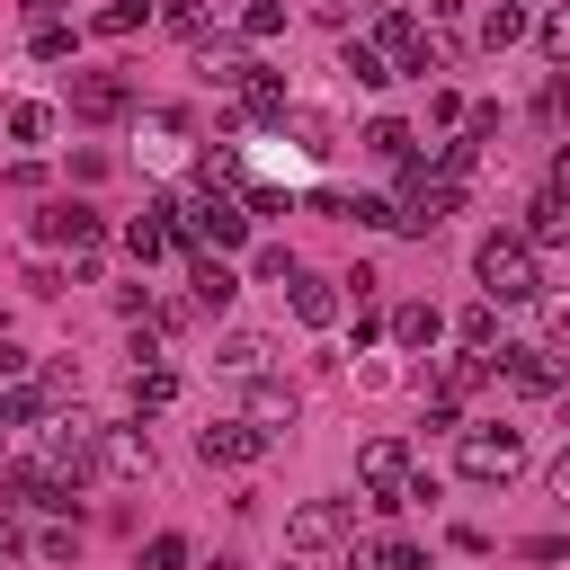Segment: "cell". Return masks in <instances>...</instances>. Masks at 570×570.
<instances>
[{
    "label": "cell",
    "mask_w": 570,
    "mask_h": 570,
    "mask_svg": "<svg viewBox=\"0 0 570 570\" xmlns=\"http://www.w3.org/2000/svg\"><path fill=\"white\" fill-rule=\"evenodd\" d=\"M472 276H481V303H534L543 294V267H534V240L525 232H481Z\"/></svg>",
    "instance_id": "6da1fadb"
},
{
    "label": "cell",
    "mask_w": 570,
    "mask_h": 570,
    "mask_svg": "<svg viewBox=\"0 0 570 570\" xmlns=\"http://www.w3.org/2000/svg\"><path fill=\"white\" fill-rule=\"evenodd\" d=\"M160 214L178 223V240H187V249H214V258L249 240V214H240L232 196H214V187H196V196H160Z\"/></svg>",
    "instance_id": "7a4b0ae2"
},
{
    "label": "cell",
    "mask_w": 570,
    "mask_h": 570,
    "mask_svg": "<svg viewBox=\"0 0 570 570\" xmlns=\"http://www.w3.org/2000/svg\"><path fill=\"white\" fill-rule=\"evenodd\" d=\"M454 463H463V481H481V490H508V481L525 472V428H508V419H481V428H463V436H454Z\"/></svg>",
    "instance_id": "3957f363"
},
{
    "label": "cell",
    "mask_w": 570,
    "mask_h": 570,
    "mask_svg": "<svg viewBox=\"0 0 570 570\" xmlns=\"http://www.w3.org/2000/svg\"><path fill=\"white\" fill-rule=\"evenodd\" d=\"M454 205H463V187H454L445 169H428V160H401V205H392V232L428 240V232H436Z\"/></svg>",
    "instance_id": "277c9868"
},
{
    "label": "cell",
    "mask_w": 570,
    "mask_h": 570,
    "mask_svg": "<svg viewBox=\"0 0 570 570\" xmlns=\"http://www.w3.org/2000/svg\"><path fill=\"white\" fill-rule=\"evenodd\" d=\"M36 240H53V249H71V276L89 285V276H98V240H107V223H98L89 205H71V196H53V205L36 214Z\"/></svg>",
    "instance_id": "5b68a950"
},
{
    "label": "cell",
    "mask_w": 570,
    "mask_h": 570,
    "mask_svg": "<svg viewBox=\"0 0 570 570\" xmlns=\"http://www.w3.org/2000/svg\"><path fill=\"white\" fill-rule=\"evenodd\" d=\"M45 472L53 481H89L98 472V419L89 410H53L45 419Z\"/></svg>",
    "instance_id": "8992f818"
},
{
    "label": "cell",
    "mask_w": 570,
    "mask_h": 570,
    "mask_svg": "<svg viewBox=\"0 0 570 570\" xmlns=\"http://www.w3.org/2000/svg\"><path fill=\"white\" fill-rule=\"evenodd\" d=\"M356 481H365V499H374V508H401V499H410V481H419V463H410V445H401V436H374V445L356 454Z\"/></svg>",
    "instance_id": "52a82bcc"
},
{
    "label": "cell",
    "mask_w": 570,
    "mask_h": 570,
    "mask_svg": "<svg viewBox=\"0 0 570 570\" xmlns=\"http://www.w3.org/2000/svg\"><path fill=\"white\" fill-rule=\"evenodd\" d=\"M374 45H383L392 71H436V62H445V45H428V27H419L410 9H383V18H374Z\"/></svg>",
    "instance_id": "ba28073f"
},
{
    "label": "cell",
    "mask_w": 570,
    "mask_h": 570,
    "mask_svg": "<svg viewBox=\"0 0 570 570\" xmlns=\"http://www.w3.org/2000/svg\"><path fill=\"white\" fill-rule=\"evenodd\" d=\"M285 543H294L303 561L338 552V543H347V499H303V508L285 517Z\"/></svg>",
    "instance_id": "9c48e42d"
},
{
    "label": "cell",
    "mask_w": 570,
    "mask_h": 570,
    "mask_svg": "<svg viewBox=\"0 0 570 570\" xmlns=\"http://www.w3.org/2000/svg\"><path fill=\"white\" fill-rule=\"evenodd\" d=\"M196 454L223 463V472H249V463L267 454V436H258L249 419H205V428H196Z\"/></svg>",
    "instance_id": "30bf717a"
},
{
    "label": "cell",
    "mask_w": 570,
    "mask_h": 570,
    "mask_svg": "<svg viewBox=\"0 0 570 570\" xmlns=\"http://www.w3.org/2000/svg\"><path fill=\"white\" fill-rule=\"evenodd\" d=\"M98 472H116V481H151L160 454H151V436H142L134 419H116V428H98Z\"/></svg>",
    "instance_id": "8fae6325"
},
{
    "label": "cell",
    "mask_w": 570,
    "mask_h": 570,
    "mask_svg": "<svg viewBox=\"0 0 570 570\" xmlns=\"http://www.w3.org/2000/svg\"><path fill=\"white\" fill-rule=\"evenodd\" d=\"M71 116H80V125H116V116H134L125 71H80V80H71Z\"/></svg>",
    "instance_id": "7c38bea8"
},
{
    "label": "cell",
    "mask_w": 570,
    "mask_h": 570,
    "mask_svg": "<svg viewBox=\"0 0 570 570\" xmlns=\"http://www.w3.org/2000/svg\"><path fill=\"white\" fill-rule=\"evenodd\" d=\"M499 374H508V392H525V401H543V392H561V383H570L552 347H499Z\"/></svg>",
    "instance_id": "4fadbf2b"
},
{
    "label": "cell",
    "mask_w": 570,
    "mask_h": 570,
    "mask_svg": "<svg viewBox=\"0 0 570 570\" xmlns=\"http://www.w3.org/2000/svg\"><path fill=\"white\" fill-rule=\"evenodd\" d=\"M240 419H249L258 436H285V428L303 419V392H294V383H276V374H258V383H249V401H240Z\"/></svg>",
    "instance_id": "5bb4252c"
},
{
    "label": "cell",
    "mask_w": 570,
    "mask_h": 570,
    "mask_svg": "<svg viewBox=\"0 0 570 570\" xmlns=\"http://www.w3.org/2000/svg\"><path fill=\"white\" fill-rule=\"evenodd\" d=\"M232 294H240V267L214 258V249H196V267H187V303H196V312H232Z\"/></svg>",
    "instance_id": "9a60e30c"
},
{
    "label": "cell",
    "mask_w": 570,
    "mask_h": 570,
    "mask_svg": "<svg viewBox=\"0 0 570 570\" xmlns=\"http://www.w3.org/2000/svg\"><path fill=\"white\" fill-rule=\"evenodd\" d=\"M196 62H205V80H214V89H240V80L258 71V62H249V45H240V36H214V27L196 36Z\"/></svg>",
    "instance_id": "2e32d148"
},
{
    "label": "cell",
    "mask_w": 570,
    "mask_h": 570,
    "mask_svg": "<svg viewBox=\"0 0 570 570\" xmlns=\"http://www.w3.org/2000/svg\"><path fill=\"white\" fill-rule=\"evenodd\" d=\"M169 249H187V240H178V223H169L160 205L125 223V258H134V267H151V258H169Z\"/></svg>",
    "instance_id": "e0dca14e"
},
{
    "label": "cell",
    "mask_w": 570,
    "mask_h": 570,
    "mask_svg": "<svg viewBox=\"0 0 570 570\" xmlns=\"http://www.w3.org/2000/svg\"><path fill=\"white\" fill-rule=\"evenodd\" d=\"M285 303H294V321H303V330H330V321H338V285H330V276H294V285H285Z\"/></svg>",
    "instance_id": "ac0fdd59"
},
{
    "label": "cell",
    "mask_w": 570,
    "mask_h": 570,
    "mask_svg": "<svg viewBox=\"0 0 570 570\" xmlns=\"http://www.w3.org/2000/svg\"><path fill=\"white\" fill-rule=\"evenodd\" d=\"M490 374H499V356H472V347H463V356H445V365H436V401H472Z\"/></svg>",
    "instance_id": "d6986e66"
},
{
    "label": "cell",
    "mask_w": 570,
    "mask_h": 570,
    "mask_svg": "<svg viewBox=\"0 0 570 570\" xmlns=\"http://www.w3.org/2000/svg\"><path fill=\"white\" fill-rule=\"evenodd\" d=\"M383 330H392V347H436V338H445V312H436V303H401Z\"/></svg>",
    "instance_id": "ffe728a7"
},
{
    "label": "cell",
    "mask_w": 570,
    "mask_h": 570,
    "mask_svg": "<svg viewBox=\"0 0 570 570\" xmlns=\"http://www.w3.org/2000/svg\"><path fill=\"white\" fill-rule=\"evenodd\" d=\"M338 71H347L356 89H383V80H392V62H383L374 36H347V45H338Z\"/></svg>",
    "instance_id": "44dd1931"
},
{
    "label": "cell",
    "mask_w": 570,
    "mask_h": 570,
    "mask_svg": "<svg viewBox=\"0 0 570 570\" xmlns=\"http://www.w3.org/2000/svg\"><path fill=\"white\" fill-rule=\"evenodd\" d=\"M525 240H534V249H543V240H570V196H561V187H543V196L525 205Z\"/></svg>",
    "instance_id": "7402d4cb"
},
{
    "label": "cell",
    "mask_w": 570,
    "mask_h": 570,
    "mask_svg": "<svg viewBox=\"0 0 570 570\" xmlns=\"http://www.w3.org/2000/svg\"><path fill=\"white\" fill-rule=\"evenodd\" d=\"M214 365H223V374H249V383H258V374H267V338H258V330H232V338L214 347Z\"/></svg>",
    "instance_id": "603a6c76"
},
{
    "label": "cell",
    "mask_w": 570,
    "mask_h": 570,
    "mask_svg": "<svg viewBox=\"0 0 570 570\" xmlns=\"http://www.w3.org/2000/svg\"><path fill=\"white\" fill-rule=\"evenodd\" d=\"M125 392H134V410L151 419V410H169V401H178V374H169V365H134V374H125Z\"/></svg>",
    "instance_id": "cb8c5ba5"
},
{
    "label": "cell",
    "mask_w": 570,
    "mask_h": 570,
    "mask_svg": "<svg viewBox=\"0 0 570 570\" xmlns=\"http://www.w3.org/2000/svg\"><path fill=\"white\" fill-rule=\"evenodd\" d=\"M517 36H525V0H490V9H481V45H490V53H508Z\"/></svg>",
    "instance_id": "d4e9b609"
},
{
    "label": "cell",
    "mask_w": 570,
    "mask_h": 570,
    "mask_svg": "<svg viewBox=\"0 0 570 570\" xmlns=\"http://www.w3.org/2000/svg\"><path fill=\"white\" fill-rule=\"evenodd\" d=\"M0 125H9V142H45V134H53V107H45V98H9Z\"/></svg>",
    "instance_id": "484cf974"
},
{
    "label": "cell",
    "mask_w": 570,
    "mask_h": 570,
    "mask_svg": "<svg viewBox=\"0 0 570 570\" xmlns=\"http://www.w3.org/2000/svg\"><path fill=\"white\" fill-rule=\"evenodd\" d=\"M365 151H374V160H392V169H401V160H419V151H410V125H401V116H374V125H365Z\"/></svg>",
    "instance_id": "4316f807"
},
{
    "label": "cell",
    "mask_w": 570,
    "mask_h": 570,
    "mask_svg": "<svg viewBox=\"0 0 570 570\" xmlns=\"http://www.w3.org/2000/svg\"><path fill=\"white\" fill-rule=\"evenodd\" d=\"M285 125H294V134H303V151H312V160H330V151H338V125H330V116H321V107H294V116H285Z\"/></svg>",
    "instance_id": "83f0119b"
},
{
    "label": "cell",
    "mask_w": 570,
    "mask_h": 570,
    "mask_svg": "<svg viewBox=\"0 0 570 570\" xmlns=\"http://www.w3.org/2000/svg\"><path fill=\"white\" fill-rule=\"evenodd\" d=\"M454 330H463V347H472V356H490V347H499V303H472Z\"/></svg>",
    "instance_id": "f1b7e54d"
},
{
    "label": "cell",
    "mask_w": 570,
    "mask_h": 570,
    "mask_svg": "<svg viewBox=\"0 0 570 570\" xmlns=\"http://www.w3.org/2000/svg\"><path fill=\"white\" fill-rule=\"evenodd\" d=\"M267 36H285V0H249L240 9V45H267Z\"/></svg>",
    "instance_id": "f546056e"
},
{
    "label": "cell",
    "mask_w": 570,
    "mask_h": 570,
    "mask_svg": "<svg viewBox=\"0 0 570 570\" xmlns=\"http://www.w3.org/2000/svg\"><path fill=\"white\" fill-rule=\"evenodd\" d=\"M142 18H160V0H107L98 9V36H134Z\"/></svg>",
    "instance_id": "4dcf8cb0"
},
{
    "label": "cell",
    "mask_w": 570,
    "mask_h": 570,
    "mask_svg": "<svg viewBox=\"0 0 570 570\" xmlns=\"http://www.w3.org/2000/svg\"><path fill=\"white\" fill-rule=\"evenodd\" d=\"M71 45H80V36H71V27H62V18H45V27H36V36H27V53H36V62H62V53H71Z\"/></svg>",
    "instance_id": "1f68e13d"
},
{
    "label": "cell",
    "mask_w": 570,
    "mask_h": 570,
    "mask_svg": "<svg viewBox=\"0 0 570 570\" xmlns=\"http://www.w3.org/2000/svg\"><path fill=\"white\" fill-rule=\"evenodd\" d=\"M160 27L196 45V36H205V0H160Z\"/></svg>",
    "instance_id": "d6a6232c"
},
{
    "label": "cell",
    "mask_w": 570,
    "mask_h": 570,
    "mask_svg": "<svg viewBox=\"0 0 570 570\" xmlns=\"http://www.w3.org/2000/svg\"><path fill=\"white\" fill-rule=\"evenodd\" d=\"M534 45H543L552 62H570V9H543V18H534Z\"/></svg>",
    "instance_id": "836d02e7"
},
{
    "label": "cell",
    "mask_w": 570,
    "mask_h": 570,
    "mask_svg": "<svg viewBox=\"0 0 570 570\" xmlns=\"http://www.w3.org/2000/svg\"><path fill=\"white\" fill-rule=\"evenodd\" d=\"M196 178H205V187H240V151H214V142H205V160H196Z\"/></svg>",
    "instance_id": "e575fe53"
},
{
    "label": "cell",
    "mask_w": 570,
    "mask_h": 570,
    "mask_svg": "<svg viewBox=\"0 0 570 570\" xmlns=\"http://www.w3.org/2000/svg\"><path fill=\"white\" fill-rule=\"evenodd\" d=\"M258 276H267V285H294V276H303V258H294L285 240H267V249H258Z\"/></svg>",
    "instance_id": "d590c367"
},
{
    "label": "cell",
    "mask_w": 570,
    "mask_h": 570,
    "mask_svg": "<svg viewBox=\"0 0 570 570\" xmlns=\"http://www.w3.org/2000/svg\"><path fill=\"white\" fill-rule=\"evenodd\" d=\"M374 561H383V570H428V552H419L410 534H383V543H374Z\"/></svg>",
    "instance_id": "8d00e7d4"
},
{
    "label": "cell",
    "mask_w": 570,
    "mask_h": 570,
    "mask_svg": "<svg viewBox=\"0 0 570 570\" xmlns=\"http://www.w3.org/2000/svg\"><path fill=\"white\" fill-rule=\"evenodd\" d=\"M142 570H187V534H151L142 543Z\"/></svg>",
    "instance_id": "74e56055"
},
{
    "label": "cell",
    "mask_w": 570,
    "mask_h": 570,
    "mask_svg": "<svg viewBox=\"0 0 570 570\" xmlns=\"http://www.w3.org/2000/svg\"><path fill=\"white\" fill-rule=\"evenodd\" d=\"M36 552H45V561H71V552H80V534H71V525H45V534H36Z\"/></svg>",
    "instance_id": "f35d334b"
},
{
    "label": "cell",
    "mask_w": 570,
    "mask_h": 570,
    "mask_svg": "<svg viewBox=\"0 0 570 570\" xmlns=\"http://www.w3.org/2000/svg\"><path fill=\"white\" fill-rule=\"evenodd\" d=\"M116 312H125V321H151V312H160V303H151V294H142V285H116Z\"/></svg>",
    "instance_id": "ab89813d"
},
{
    "label": "cell",
    "mask_w": 570,
    "mask_h": 570,
    "mask_svg": "<svg viewBox=\"0 0 570 570\" xmlns=\"http://www.w3.org/2000/svg\"><path fill=\"white\" fill-rule=\"evenodd\" d=\"M543 338H570V294H543Z\"/></svg>",
    "instance_id": "60d3db41"
},
{
    "label": "cell",
    "mask_w": 570,
    "mask_h": 570,
    "mask_svg": "<svg viewBox=\"0 0 570 570\" xmlns=\"http://www.w3.org/2000/svg\"><path fill=\"white\" fill-rule=\"evenodd\" d=\"M543 116H552V125L570 116V71H561V80H543Z\"/></svg>",
    "instance_id": "b9f144b4"
},
{
    "label": "cell",
    "mask_w": 570,
    "mask_h": 570,
    "mask_svg": "<svg viewBox=\"0 0 570 570\" xmlns=\"http://www.w3.org/2000/svg\"><path fill=\"white\" fill-rule=\"evenodd\" d=\"M9 383H27V356H18L9 338H0V392H9Z\"/></svg>",
    "instance_id": "7bdbcfd3"
},
{
    "label": "cell",
    "mask_w": 570,
    "mask_h": 570,
    "mask_svg": "<svg viewBox=\"0 0 570 570\" xmlns=\"http://www.w3.org/2000/svg\"><path fill=\"white\" fill-rule=\"evenodd\" d=\"M543 481H552V499H561V508H570V445H561V454H552V472H543Z\"/></svg>",
    "instance_id": "ee69618b"
},
{
    "label": "cell",
    "mask_w": 570,
    "mask_h": 570,
    "mask_svg": "<svg viewBox=\"0 0 570 570\" xmlns=\"http://www.w3.org/2000/svg\"><path fill=\"white\" fill-rule=\"evenodd\" d=\"M552 187H561V196H570V142H561V151H552Z\"/></svg>",
    "instance_id": "f6af8a7d"
},
{
    "label": "cell",
    "mask_w": 570,
    "mask_h": 570,
    "mask_svg": "<svg viewBox=\"0 0 570 570\" xmlns=\"http://www.w3.org/2000/svg\"><path fill=\"white\" fill-rule=\"evenodd\" d=\"M9 561H18V525L0 517V570H9Z\"/></svg>",
    "instance_id": "bcb514c9"
},
{
    "label": "cell",
    "mask_w": 570,
    "mask_h": 570,
    "mask_svg": "<svg viewBox=\"0 0 570 570\" xmlns=\"http://www.w3.org/2000/svg\"><path fill=\"white\" fill-rule=\"evenodd\" d=\"M27 18H36V27H45V18H62V0H27Z\"/></svg>",
    "instance_id": "7dc6e473"
},
{
    "label": "cell",
    "mask_w": 570,
    "mask_h": 570,
    "mask_svg": "<svg viewBox=\"0 0 570 570\" xmlns=\"http://www.w3.org/2000/svg\"><path fill=\"white\" fill-rule=\"evenodd\" d=\"M561 419H570V383H561Z\"/></svg>",
    "instance_id": "c3c4849f"
},
{
    "label": "cell",
    "mask_w": 570,
    "mask_h": 570,
    "mask_svg": "<svg viewBox=\"0 0 570 570\" xmlns=\"http://www.w3.org/2000/svg\"><path fill=\"white\" fill-rule=\"evenodd\" d=\"M330 9H338V0H330Z\"/></svg>",
    "instance_id": "681fc988"
}]
</instances>
